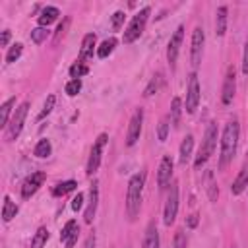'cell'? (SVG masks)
<instances>
[{
  "instance_id": "cell-15",
  "label": "cell",
  "mask_w": 248,
  "mask_h": 248,
  "mask_svg": "<svg viewBox=\"0 0 248 248\" xmlns=\"http://www.w3.org/2000/svg\"><path fill=\"white\" fill-rule=\"evenodd\" d=\"M97 203H99V182H93L89 186V202H87V207L83 213L85 223H93L95 213H97Z\"/></svg>"
},
{
  "instance_id": "cell-8",
  "label": "cell",
  "mask_w": 248,
  "mask_h": 248,
  "mask_svg": "<svg viewBox=\"0 0 248 248\" xmlns=\"http://www.w3.org/2000/svg\"><path fill=\"white\" fill-rule=\"evenodd\" d=\"M198 105H200V81H198V74L192 72L188 78V89H186V112L194 114Z\"/></svg>"
},
{
  "instance_id": "cell-21",
  "label": "cell",
  "mask_w": 248,
  "mask_h": 248,
  "mask_svg": "<svg viewBox=\"0 0 248 248\" xmlns=\"http://www.w3.org/2000/svg\"><path fill=\"white\" fill-rule=\"evenodd\" d=\"M192 149H194V136L192 134H188L184 140H182V143H180V157H178V161H180V165H186V161L190 159V155H192Z\"/></svg>"
},
{
  "instance_id": "cell-27",
  "label": "cell",
  "mask_w": 248,
  "mask_h": 248,
  "mask_svg": "<svg viewBox=\"0 0 248 248\" xmlns=\"http://www.w3.org/2000/svg\"><path fill=\"white\" fill-rule=\"evenodd\" d=\"M46 240H48V229L46 227H39L37 232L31 238V248H45Z\"/></svg>"
},
{
  "instance_id": "cell-42",
  "label": "cell",
  "mask_w": 248,
  "mask_h": 248,
  "mask_svg": "<svg viewBox=\"0 0 248 248\" xmlns=\"http://www.w3.org/2000/svg\"><path fill=\"white\" fill-rule=\"evenodd\" d=\"M78 234H79V229H78L76 232H72V234H70V236L64 240V242H66V248H74V244L78 242Z\"/></svg>"
},
{
  "instance_id": "cell-41",
  "label": "cell",
  "mask_w": 248,
  "mask_h": 248,
  "mask_svg": "<svg viewBox=\"0 0 248 248\" xmlns=\"http://www.w3.org/2000/svg\"><path fill=\"white\" fill-rule=\"evenodd\" d=\"M81 205H83V194L78 192V196H74V200H72V209H74V211H79Z\"/></svg>"
},
{
  "instance_id": "cell-43",
  "label": "cell",
  "mask_w": 248,
  "mask_h": 248,
  "mask_svg": "<svg viewBox=\"0 0 248 248\" xmlns=\"http://www.w3.org/2000/svg\"><path fill=\"white\" fill-rule=\"evenodd\" d=\"M68 21H70V19L66 17V19H64V23H60V25H58V29H56V37H54L56 41H60V37L64 35V31H66V27H68Z\"/></svg>"
},
{
  "instance_id": "cell-25",
  "label": "cell",
  "mask_w": 248,
  "mask_h": 248,
  "mask_svg": "<svg viewBox=\"0 0 248 248\" xmlns=\"http://www.w3.org/2000/svg\"><path fill=\"white\" fill-rule=\"evenodd\" d=\"M50 153H52V145H50V141H48L46 138L39 140L37 145H35V149H33V155L39 157V159H46Z\"/></svg>"
},
{
  "instance_id": "cell-18",
  "label": "cell",
  "mask_w": 248,
  "mask_h": 248,
  "mask_svg": "<svg viewBox=\"0 0 248 248\" xmlns=\"http://www.w3.org/2000/svg\"><path fill=\"white\" fill-rule=\"evenodd\" d=\"M58 16H60L58 8H54V6H46V8L41 10V14H39V17H37V23H39V27H48L52 21H56Z\"/></svg>"
},
{
  "instance_id": "cell-4",
  "label": "cell",
  "mask_w": 248,
  "mask_h": 248,
  "mask_svg": "<svg viewBox=\"0 0 248 248\" xmlns=\"http://www.w3.org/2000/svg\"><path fill=\"white\" fill-rule=\"evenodd\" d=\"M149 14H151V8L145 6V8H141V10L132 17V21L128 23V27L124 29V37H122L124 45H130V43H134L136 39H140V35H141L143 29H145V23H147V19H149Z\"/></svg>"
},
{
  "instance_id": "cell-30",
  "label": "cell",
  "mask_w": 248,
  "mask_h": 248,
  "mask_svg": "<svg viewBox=\"0 0 248 248\" xmlns=\"http://www.w3.org/2000/svg\"><path fill=\"white\" fill-rule=\"evenodd\" d=\"M87 74H89V68L83 62H76L74 66H70V78L72 79H79L81 76H87Z\"/></svg>"
},
{
  "instance_id": "cell-7",
  "label": "cell",
  "mask_w": 248,
  "mask_h": 248,
  "mask_svg": "<svg viewBox=\"0 0 248 248\" xmlns=\"http://www.w3.org/2000/svg\"><path fill=\"white\" fill-rule=\"evenodd\" d=\"M176 213H178V184L170 182L169 196H167V202H165V211H163V223L167 227L172 225L174 219H176Z\"/></svg>"
},
{
  "instance_id": "cell-6",
  "label": "cell",
  "mask_w": 248,
  "mask_h": 248,
  "mask_svg": "<svg viewBox=\"0 0 248 248\" xmlns=\"http://www.w3.org/2000/svg\"><path fill=\"white\" fill-rule=\"evenodd\" d=\"M107 141H108V136H107V134H99V136H97V140H95V143H93V147H91L89 159H87V169H85V172H87L89 176H93V174L97 172V169H99V165H101V157H103V151H105Z\"/></svg>"
},
{
  "instance_id": "cell-29",
  "label": "cell",
  "mask_w": 248,
  "mask_h": 248,
  "mask_svg": "<svg viewBox=\"0 0 248 248\" xmlns=\"http://www.w3.org/2000/svg\"><path fill=\"white\" fill-rule=\"evenodd\" d=\"M161 83H163V76H161V74L153 76V78H151V81H149V85H147V87H145V91H143V97H151V95H155V93L159 91Z\"/></svg>"
},
{
  "instance_id": "cell-31",
  "label": "cell",
  "mask_w": 248,
  "mask_h": 248,
  "mask_svg": "<svg viewBox=\"0 0 248 248\" xmlns=\"http://www.w3.org/2000/svg\"><path fill=\"white\" fill-rule=\"evenodd\" d=\"M48 27H35L33 31H31V41L35 43V45H41L46 37H48Z\"/></svg>"
},
{
  "instance_id": "cell-36",
  "label": "cell",
  "mask_w": 248,
  "mask_h": 248,
  "mask_svg": "<svg viewBox=\"0 0 248 248\" xmlns=\"http://www.w3.org/2000/svg\"><path fill=\"white\" fill-rule=\"evenodd\" d=\"M169 116H165L161 122H159V128H157V138H159V141H165L167 140V136H169Z\"/></svg>"
},
{
  "instance_id": "cell-37",
  "label": "cell",
  "mask_w": 248,
  "mask_h": 248,
  "mask_svg": "<svg viewBox=\"0 0 248 248\" xmlns=\"http://www.w3.org/2000/svg\"><path fill=\"white\" fill-rule=\"evenodd\" d=\"M124 19H126V14L124 12H114L112 17H110V25L114 31H120L122 25H124Z\"/></svg>"
},
{
  "instance_id": "cell-24",
  "label": "cell",
  "mask_w": 248,
  "mask_h": 248,
  "mask_svg": "<svg viewBox=\"0 0 248 248\" xmlns=\"http://www.w3.org/2000/svg\"><path fill=\"white\" fill-rule=\"evenodd\" d=\"M116 43H118V41H116L114 37L105 39V41L97 46V56H99V58H108V56L112 54V50L116 48Z\"/></svg>"
},
{
  "instance_id": "cell-22",
  "label": "cell",
  "mask_w": 248,
  "mask_h": 248,
  "mask_svg": "<svg viewBox=\"0 0 248 248\" xmlns=\"http://www.w3.org/2000/svg\"><path fill=\"white\" fill-rule=\"evenodd\" d=\"M141 248H159V232H157V227L153 223H149V227L145 231L143 246Z\"/></svg>"
},
{
  "instance_id": "cell-14",
  "label": "cell",
  "mask_w": 248,
  "mask_h": 248,
  "mask_svg": "<svg viewBox=\"0 0 248 248\" xmlns=\"http://www.w3.org/2000/svg\"><path fill=\"white\" fill-rule=\"evenodd\" d=\"M170 178H172V159L169 155H165L161 159V165H159V170H157V186H159L161 192L170 186Z\"/></svg>"
},
{
  "instance_id": "cell-10",
  "label": "cell",
  "mask_w": 248,
  "mask_h": 248,
  "mask_svg": "<svg viewBox=\"0 0 248 248\" xmlns=\"http://www.w3.org/2000/svg\"><path fill=\"white\" fill-rule=\"evenodd\" d=\"M234 91H236V72H234V66H229L225 79H223V89H221V103L225 107L232 103Z\"/></svg>"
},
{
  "instance_id": "cell-33",
  "label": "cell",
  "mask_w": 248,
  "mask_h": 248,
  "mask_svg": "<svg viewBox=\"0 0 248 248\" xmlns=\"http://www.w3.org/2000/svg\"><path fill=\"white\" fill-rule=\"evenodd\" d=\"M54 103H56V97H54V95H48L46 101H45V105H43V110H41L39 116H37V120H43L45 116H48V114L52 112V108H54Z\"/></svg>"
},
{
  "instance_id": "cell-38",
  "label": "cell",
  "mask_w": 248,
  "mask_h": 248,
  "mask_svg": "<svg viewBox=\"0 0 248 248\" xmlns=\"http://www.w3.org/2000/svg\"><path fill=\"white\" fill-rule=\"evenodd\" d=\"M76 231H78V223H76L74 219H72V221H68V223L62 227V232H60V240H66V238H68L72 232H76Z\"/></svg>"
},
{
  "instance_id": "cell-11",
  "label": "cell",
  "mask_w": 248,
  "mask_h": 248,
  "mask_svg": "<svg viewBox=\"0 0 248 248\" xmlns=\"http://www.w3.org/2000/svg\"><path fill=\"white\" fill-rule=\"evenodd\" d=\"M141 124H143V110L141 108H136L134 114H132V118H130V124H128V134H126V145L128 147L136 145V141L140 140Z\"/></svg>"
},
{
  "instance_id": "cell-2",
  "label": "cell",
  "mask_w": 248,
  "mask_h": 248,
  "mask_svg": "<svg viewBox=\"0 0 248 248\" xmlns=\"http://www.w3.org/2000/svg\"><path fill=\"white\" fill-rule=\"evenodd\" d=\"M145 184V172H136L130 182H128V192H126V213L134 221L140 213L141 207V192Z\"/></svg>"
},
{
  "instance_id": "cell-20",
  "label": "cell",
  "mask_w": 248,
  "mask_h": 248,
  "mask_svg": "<svg viewBox=\"0 0 248 248\" xmlns=\"http://www.w3.org/2000/svg\"><path fill=\"white\" fill-rule=\"evenodd\" d=\"M16 107V97H10L8 101H4V105L0 107V126H8L10 120H12V114H14V108Z\"/></svg>"
},
{
  "instance_id": "cell-19",
  "label": "cell",
  "mask_w": 248,
  "mask_h": 248,
  "mask_svg": "<svg viewBox=\"0 0 248 248\" xmlns=\"http://www.w3.org/2000/svg\"><path fill=\"white\" fill-rule=\"evenodd\" d=\"M227 14H229L227 6L217 8V14H215V35L217 37H223L225 31H227Z\"/></svg>"
},
{
  "instance_id": "cell-3",
  "label": "cell",
  "mask_w": 248,
  "mask_h": 248,
  "mask_svg": "<svg viewBox=\"0 0 248 248\" xmlns=\"http://www.w3.org/2000/svg\"><path fill=\"white\" fill-rule=\"evenodd\" d=\"M215 145H217V124L211 122V124H207V128H205V134H203L200 151H198V155H196V159H194V167H196V169H200L202 165L207 163V159H209V157L213 155V151H215Z\"/></svg>"
},
{
  "instance_id": "cell-12",
  "label": "cell",
  "mask_w": 248,
  "mask_h": 248,
  "mask_svg": "<svg viewBox=\"0 0 248 248\" xmlns=\"http://www.w3.org/2000/svg\"><path fill=\"white\" fill-rule=\"evenodd\" d=\"M45 180H46V174H45L43 170L31 172V174L23 180V184H21V198H23V200H29V198L43 186Z\"/></svg>"
},
{
  "instance_id": "cell-35",
  "label": "cell",
  "mask_w": 248,
  "mask_h": 248,
  "mask_svg": "<svg viewBox=\"0 0 248 248\" xmlns=\"http://www.w3.org/2000/svg\"><path fill=\"white\" fill-rule=\"evenodd\" d=\"M205 180H207V186H205V188H207L209 200H211V202H215V200H217V196H219V190H217V184L213 182V174H211V172H207V174H205Z\"/></svg>"
},
{
  "instance_id": "cell-32",
  "label": "cell",
  "mask_w": 248,
  "mask_h": 248,
  "mask_svg": "<svg viewBox=\"0 0 248 248\" xmlns=\"http://www.w3.org/2000/svg\"><path fill=\"white\" fill-rule=\"evenodd\" d=\"M21 52H23V45H21V43L12 45V46H10V50H8V54H6V62H8V64L16 62V60L21 56Z\"/></svg>"
},
{
  "instance_id": "cell-45",
  "label": "cell",
  "mask_w": 248,
  "mask_h": 248,
  "mask_svg": "<svg viewBox=\"0 0 248 248\" xmlns=\"http://www.w3.org/2000/svg\"><path fill=\"white\" fill-rule=\"evenodd\" d=\"M8 43H10V31L4 29V31H2V37H0V46H6Z\"/></svg>"
},
{
  "instance_id": "cell-28",
  "label": "cell",
  "mask_w": 248,
  "mask_h": 248,
  "mask_svg": "<svg viewBox=\"0 0 248 248\" xmlns=\"http://www.w3.org/2000/svg\"><path fill=\"white\" fill-rule=\"evenodd\" d=\"M76 186H78V182H76V180H64V182H58V184L52 188V196H56V198L66 196L68 192L76 190Z\"/></svg>"
},
{
  "instance_id": "cell-44",
  "label": "cell",
  "mask_w": 248,
  "mask_h": 248,
  "mask_svg": "<svg viewBox=\"0 0 248 248\" xmlns=\"http://www.w3.org/2000/svg\"><path fill=\"white\" fill-rule=\"evenodd\" d=\"M186 227H188V229L198 227V215H188V217H186Z\"/></svg>"
},
{
  "instance_id": "cell-39",
  "label": "cell",
  "mask_w": 248,
  "mask_h": 248,
  "mask_svg": "<svg viewBox=\"0 0 248 248\" xmlns=\"http://www.w3.org/2000/svg\"><path fill=\"white\" fill-rule=\"evenodd\" d=\"M172 248H186V234H184V231H176L174 232Z\"/></svg>"
},
{
  "instance_id": "cell-34",
  "label": "cell",
  "mask_w": 248,
  "mask_h": 248,
  "mask_svg": "<svg viewBox=\"0 0 248 248\" xmlns=\"http://www.w3.org/2000/svg\"><path fill=\"white\" fill-rule=\"evenodd\" d=\"M64 91H66L68 97H76V95L81 91V79H70V81L66 83Z\"/></svg>"
},
{
  "instance_id": "cell-26",
  "label": "cell",
  "mask_w": 248,
  "mask_h": 248,
  "mask_svg": "<svg viewBox=\"0 0 248 248\" xmlns=\"http://www.w3.org/2000/svg\"><path fill=\"white\" fill-rule=\"evenodd\" d=\"M180 114H182V101H180V97H174V99L170 101V114H169L172 126H178Z\"/></svg>"
},
{
  "instance_id": "cell-5",
  "label": "cell",
  "mask_w": 248,
  "mask_h": 248,
  "mask_svg": "<svg viewBox=\"0 0 248 248\" xmlns=\"http://www.w3.org/2000/svg\"><path fill=\"white\" fill-rule=\"evenodd\" d=\"M27 110H29V103H27V101L21 103V105L14 110L12 120H10V124L6 126V140H8V141H14V140L21 134V128H23V122H25V116H27Z\"/></svg>"
},
{
  "instance_id": "cell-13",
  "label": "cell",
  "mask_w": 248,
  "mask_h": 248,
  "mask_svg": "<svg viewBox=\"0 0 248 248\" xmlns=\"http://www.w3.org/2000/svg\"><path fill=\"white\" fill-rule=\"evenodd\" d=\"M182 39H184V27L178 25L176 31L172 33L170 41H169V46H167V60L170 64V68L176 66V60H178V52H180V45H182Z\"/></svg>"
},
{
  "instance_id": "cell-23",
  "label": "cell",
  "mask_w": 248,
  "mask_h": 248,
  "mask_svg": "<svg viewBox=\"0 0 248 248\" xmlns=\"http://www.w3.org/2000/svg\"><path fill=\"white\" fill-rule=\"evenodd\" d=\"M17 211H19V207L12 202V198L10 196H4V205H2V219L8 223V221H12L16 215H17Z\"/></svg>"
},
{
  "instance_id": "cell-40",
  "label": "cell",
  "mask_w": 248,
  "mask_h": 248,
  "mask_svg": "<svg viewBox=\"0 0 248 248\" xmlns=\"http://www.w3.org/2000/svg\"><path fill=\"white\" fill-rule=\"evenodd\" d=\"M242 74L248 76V39L244 43V52H242Z\"/></svg>"
},
{
  "instance_id": "cell-9",
  "label": "cell",
  "mask_w": 248,
  "mask_h": 248,
  "mask_svg": "<svg viewBox=\"0 0 248 248\" xmlns=\"http://www.w3.org/2000/svg\"><path fill=\"white\" fill-rule=\"evenodd\" d=\"M203 43H205V33L202 27H196L192 33V46H190V62L192 68L196 70L202 62V54H203Z\"/></svg>"
},
{
  "instance_id": "cell-46",
  "label": "cell",
  "mask_w": 248,
  "mask_h": 248,
  "mask_svg": "<svg viewBox=\"0 0 248 248\" xmlns=\"http://www.w3.org/2000/svg\"><path fill=\"white\" fill-rule=\"evenodd\" d=\"M83 248H95V234H89L83 242Z\"/></svg>"
},
{
  "instance_id": "cell-1",
  "label": "cell",
  "mask_w": 248,
  "mask_h": 248,
  "mask_svg": "<svg viewBox=\"0 0 248 248\" xmlns=\"http://www.w3.org/2000/svg\"><path fill=\"white\" fill-rule=\"evenodd\" d=\"M238 134H240V126L236 120L227 122L223 136H221V155H219V169H227L229 163L234 159L236 153V145H238Z\"/></svg>"
},
{
  "instance_id": "cell-16",
  "label": "cell",
  "mask_w": 248,
  "mask_h": 248,
  "mask_svg": "<svg viewBox=\"0 0 248 248\" xmlns=\"http://www.w3.org/2000/svg\"><path fill=\"white\" fill-rule=\"evenodd\" d=\"M95 41H97L95 33H87V35L83 37V41H81V48H79V56H78V62H85V60H89V58L93 56Z\"/></svg>"
},
{
  "instance_id": "cell-17",
  "label": "cell",
  "mask_w": 248,
  "mask_h": 248,
  "mask_svg": "<svg viewBox=\"0 0 248 248\" xmlns=\"http://www.w3.org/2000/svg\"><path fill=\"white\" fill-rule=\"evenodd\" d=\"M246 188H248V161L242 165L238 176L234 178V182H232V186H231V192H232V196H240Z\"/></svg>"
}]
</instances>
